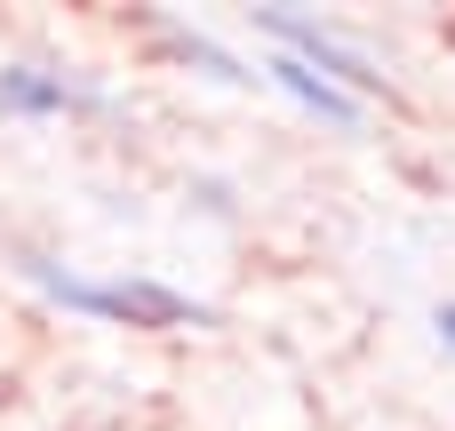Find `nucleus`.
I'll list each match as a JSON object with an SVG mask.
<instances>
[{
  "instance_id": "nucleus-1",
  "label": "nucleus",
  "mask_w": 455,
  "mask_h": 431,
  "mask_svg": "<svg viewBox=\"0 0 455 431\" xmlns=\"http://www.w3.org/2000/svg\"><path fill=\"white\" fill-rule=\"evenodd\" d=\"M16 272L40 304L72 312V320H96V328H128V336H184V328H216V312L184 288H168L160 272H80L64 256H40V248H16Z\"/></svg>"
},
{
  "instance_id": "nucleus-2",
  "label": "nucleus",
  "mask_w": 455,
  "mask_h": 431,
  "mask_svg": "<svg viewBox=\"0 0 455 431\" xmlns=\"http://www.w3.org/2000/svg\"><path fill=\"white\" fill-rule=\"evenodd\" d=\"M248 24H256V40L264 48H280V56H296V64H312L320 80H336L344 96H360L368 112L384 104H400V80L376 64V48L352 32V24H336L328 8H296V0H264V8H248Z\"/></svg>"
},
{
  "instance_id": "nucleus-3",
  "label": "nucleus",
  "mask_w": 455,
  "mask_h": 431,
  "mask_svg": "<svg viewBox=\"0 0 455 431\" xmlns=\"http://www.w3.org/2000/svg\"><path fill=\"white\" fill-rule=\"evenodd\" d=\"M0 112L8 120H112L128 104H120V88L64 72L48 56H0Z\"/></svg>"
},
{
  "instance_id": "nucleus-4",
  "label": "nucleus",
  "mask_w": 455,
  "mask_h": 431,
  "mask_svg": "<svg viewBox=\"0 0 455 431\" xmlns=\"http://www.w3.org/2000/svg\"><path fill=\"white\" fill-rule=\"evenodd\" d=\"M136 40H144L160 64H176V72H200V80H224V88H264L256 64H248L232 40H216L208 24H192V16H176V8H144V16H136Z\"/></svg>"
},
{
  "instance_id": "nucleus-5",
  "label": "nucleus",
  "mask_w": 455,
  "mask_h": 431,
  "mask_svg": "<svg viewBox=\"0 0 455 431\" xmlns=\"http://www.w3.org/2000/svg\"><path fill=\"white\" fill-rule=\"evenodd\" d=\"M256 80L280 88L304 120H320V128H336V136H360V128H368V104H360V96H344L336 80H320L312 64H296V56H280V48L256 56Z\"/></svg>"
},
{
  "instance_id": "nucleus-6",
  "label": "nucleus",
  "mask_w": 455,
  "mask_h": 431,
  "mask_svg": "<svg viewBox=\"0 0 455 431\" xmlns=\"http://www.w3.org/2000/svg\"><path fill=\"white\" fill-rule=\"evenodd\" d=\"M432 336L455 352V296H448V304H432Z\"/></svg>"
}]
</instances>
